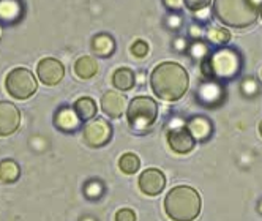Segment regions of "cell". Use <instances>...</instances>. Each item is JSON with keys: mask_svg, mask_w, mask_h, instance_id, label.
I'll return each instance as SVG.
<instances>
[{"mask_svg": "<svg viewBox=\"0 0 262 221\" xmlns=\"http://www.w3.org/2000/svg\"><path fill=\"white\" fill-rule=\"evenodd\" d=\"M38 84L33 76V73L27 68H14L5 78V90L14 100H29L35 95Z\"/></svg>", "mask_w": 262, "mask_h": 221, "instance_id": "obj_6", "label": "cell"}, {"mask_svg": "<svg viewBox=\"0 0 262 221\" xmlns=\"http://www.w3.org/2000/svg\"><path fill=\"white\" fill-rule=\"evenodd\" d=\"M73 109L76 110V114L81 120L89 122L97 116V103L90 97H81L74 101Z\"/></svg>", "mask_w": 262, "mask_h": 221, "instance_id": "obj_19", "label": "cell"}, {"mask_svg": "<svg viewBox=\"0 0 262 221\" xmlns=\"http://www.w3.org/2000/svg\"><path fill=\"white\" fill-rule=\"evenodd\" d=\"M191 55H193L194 59H199V60L202 62V60L209 55V48L205 46L204 43L198 41V43H194V45L191 46Z\"/></svg>", "mask_w": 262, "mask_h": 221, "instance_id": "obj_26", "label": "cell"}, {"mask_svg": "<svg viewBox=\"0 0 262 221\" xmlns=\"http://www.w3.org/2000/svg\"><path fill=\"white\" fill-rule=\"evenodd\" d=\"M21 177V168L14 160H2L0 161V182L2 183H14Z\"/></svg>", "mask_w": 262, "mask_h": 221, "instance_id": "obj_20", "label": "cell"}, {"mask_svg": "<svg viewBox=\"0 0 262 221\" xmlns=\"http://www.w3.org/2000/svg\"><path fill=\"white\" fill-rule=\"evenodd\" d=\"M112 138V126L106 119L101 117H93L84 125L82 130V139L89 147L98 149V147H104Z\"/></svg>", "mask_w": 262, "mask_h": 221, "instance_id": "obj_7", "label": "cell"}, {"mask_svg": "<svg viewBox=\"0 0 262 221\" xmlns=\"http://www.w3.org/2000/svg\"><path fill=\"white\" fill-rule=\"evenodd\" d=\"M207 38L215 45H228L231 41V32L224 27H210L207 30Z\"/></svg>", "mask_w": 262, "mask_h": 221, "instance_id": "obj_23", "label": "cell"}, {"mask_svg": "<svg viewBox=\"0 0 262 221\" xmlns=\"http://www.w3.org/2000/svg\"><path fill=\"white\" fill-rule=\"evenodd\" d=\"M167 23H169V27H171V29H179L180 24H182V19H180V17H179L176 13H172V14L169 16V19H167Z\"/></svg>", "mask_w": 262, "mask_h": 221, "instance_id": "obj_30", "label": "cell"}, {"mask_svg": "<svg viewBox=\"0 0 262 221\" xmlns=\"http://www.w3.org/2000/svg\"><path fill=\"white\" fill-rule=\"evenodd\" d=\"M259 133H260V136H262V120H260V123H259Z\"/></svg>", "mask_w": 262, "mask_h": 221, "instance_id": "obj_31", "label": "cell"}, {"mask_svg": "<svg viewBox=\"0 0 262 221\" xmlns=\"http://www.w3.org/2000/svg\"><path fill=\"white\" fill-rule=\"evenodd\" d=\"M2 35H4V29H2V26H0V40H2Z\"/></svg>", "mask_w": 262, "mask_h": 221, "instance_id": "obj_32", "label": "cell"}, {"mask_svg": "<svg viewBox=\"0 0 262 221\" xmlns=\"http://www.w3.org/2000/svg\"><path fill=\"white\" fill-rule=\"evenodd\" d=\"M131 52H133V55H136V57L142 59L148 54V45L144 40H138L133 43V46H131Z\"/></svg>", "mask_w": 262, "mask_h": 221, "instance_id": "obj_27", "label": "cell"}, {"mask_svg": "<svg viewBox=\"0 0 262 221\" xmlns=\"http://www.w3.org/2000/svg\"><path fill=\"white\" fill-rule=\"evenodd\" d=\"M116 221H136V213L131 209H122L116 213Z\"/></svg>", "mask_w": 262, "mask_h": 221, "instance_id": "obj_28", "label": "cell"}, {"mask_svg": "<svg viewBox=\"0 0 262 221\" xmlns=\"http://www.w3.org/2000/svg\"><path fill=\"white\" fill-rule=\"evenodd\" d=\"M186 126L196 141H207L212 135V123L205 117H193Z\"/></svg>", "mask_w": 262, "mask_h": 221, "instance_id": "obj_17", "label": "cell"}, {"mask_svg": "<svg viewBox=\"0 0 262 221\" xmlns=\"http://www.w3.org/2000/svg\"><path fill=\"white\" fill-rule=\"evenodd\" d=\"M163 4L167 10L171 11H180L185 5H183V0H163Z\"/></svg>", "mask_w": 262, "mask_h": 221, "instance_id": "obj_29", "label": "cell"}, {"mask_svg": "<svg viewBox=\"0 0 262 221\" xmlns=\"http://www.w3.org/2000/svg\"><path fill=\"white\" fill-rule=\"evenodd\" d=\"M81 119L78 117L76 110L71 107H60L57 113H55L54 117V123L59 130L65 131V133H73L76 131L79 125H81Z\"/></svg>", "mask_w": 262, "mask_h": 221, "instance_id": "obj_13", "label": "cell"}, {"mask_svg": "<svg viewBox=\"0 0 262 221\" xmlns=\"http://www.w3.org/2000/svg\"><path fill=\"white\" fill-rule=\"evenodd\" d=\"M23 116L13 103L0 101V138L14 135L21 126Z\"/></svg>", "mask_w": 262, "mask_h": 221, "instance_id": "obj_8", "label": "cell"}, {"mask_svg": "<svg viewBox=\"0 0 262 221\" xmlns=\"http://www.w3.org/2000/svg\"><path fill=\"white\" fill-rule=\"evenodd\" d=\"M74 75H76L79 79H90L97 75L98 71V63L93 57H89V55H84V57H79L76 62H74Z\"/></svg>", "mask_w": 262, "mask_h": 221, "instance_id": "obj_16", "label": "cell"}, {"mask_svg": "<svg viewBox=\"0 0 262 221\" xmlns=\"http://www.w3.org/2000/svg\"><path fill=\"white\" fill-rule=\"evenodd\" d=\"M158 117V103L150 97H136L129 101L126 119L133 130H145Z\"/></svg>", "mask_w": 262, "mask_h": 221, "instance_id": "obj_5", "label": "cell"}, {"mask_svg": "<svg viewBox=\"0 0 262 221\" xmlns=\"http://www.w3.org/2000/svg\"><path fill=\"white\" fill-rule=\"evenodd\" d=\"M36 76L45 85H57L65 76V67L57 59H41L36 65Z\"/></svg>", "mask_w": 262, "mask_h": 221, "instance_id": "obj_9", "label": "cell"}, {"mask_svg": "<svg viewBox=\"0 0 262 221\" xmlns=\"http://www.w3.org/2000/svg\"><path fill=\"white\" fill-rule=\"evenodd\" d=\"M150 87L161 101H179L190 87V76L177 62H163L157 65L150 75Z\"/></svg>", "mask_w": 262, "mask_h": 221, "instance_id": "obj_1", "label": "cell"}, {"mask_svg": "<svg viewBox=\"0 0 262 221\" xmlns=\"http://www.w3.org/2000/svg\"><path fill=\"white\" fill-rule=\"evenodd\" d=\"M126 104H128L126 97H123L120 92H116V90H107L101 97L103 113L112 119H119L125 113Z\"/></svg>", "mask_w": 262, "mask_h": 221, "instance_id": "obj_12", "label": "cell"}, {"mask_svg": "<svg viewBox=\"0 0 262 221\" xmlns=\"http://www.w3.org/2000/svg\"><path fill=\"white\" fill-rule=\"evenodd\" d=\"M139 190L147 196H158L166 187V177L160 169H145L139 175Z\"/></svg>", "mask_w": 262, "mask_h": 221, "instance_id": "obj_11", "label": "cell"}, {"mask_svg": "<svg viewBox=\"0 0 262 221\" xmlns=\"http://www.w3.org/2000/svg\"><path fill=\"white\" fill-rule=\"evenodd\" d=\"M242 70V55L232 48H220L202 60V73L213 79H232Z\"/></svg>", "mask_w": 262, "mask_h": 221, "instance_id": "obj_4", "label": "cell"}, {"mask_svg": "<svg viewBox=\"0 0 262 221\" xmlns=\"http://www.w3.org/2000/svg\"><path fill=\"white\" fill-rule=\"evenodd\" d=\"M262 10V0H213V14L228 27L245 29L253 26Z\"/></svg>", "mask_w": 262, "mask_h": 221, "instance_id": "obj_2", "label": "cell"}, {"mask_svg": "<svg viewBox=\"0 0 262 221\" xmlns=\"http://www.w3.org/2000/svg\"><path fill=\"white\" fill-rule=\"evenodd\" d=\"M92 51L97 54L98 57H109L116 51V41L111 35L100 33L92 40Z\"/></svg>", "mask_w": 262, "mask_h": 221, "instance_id": "obj_14", "label": "cell"}, {"mask_svg": "<svg viewBox=\"0 0 262 221\" xmlns=\"http://www.w3.org/2000/svg\"><path fill=\"white\" fill-rule=\"evenodd\" d=\"M23 16V4L19 0H0V21L14 23Z\"/></svg>", "mask_w": 262, "mask_h": 221, "instance_id": "obj_15", "label": "cell"}, {"mask_svg": "<svg viewBox=\"0 0 262 221\" xmlns=\"http://www.w3.org/2000/svg\"><path fill=\"white\" fill-rule=\"evenodd\" d=\"M167 144H169L172 152L186 155L194 149L196 139L190 133L188 126H176L167 131Z\"/></svg>", "mask_w": 262, "mask_h": 221, "instance_id": "obj_10", "label": "cell"}, {"mask_svg": "<svg viewBox=\"0 0 262 221\" xmlns=\"http://www.w3.org/2000/svg\"><path fill=\"white\" fill-rule=\"evenodd\" d=\"M223 95V89L215 84V82H207L202 84L199 89V98L202 103L205 104H213V103H220Z\"/></svg>", "mask_w": 262, "mask_h": 221, "instance_id": "obj_21", "label": "cell"}, {"mask_svg": "<svg viewBox=\"0 0 262 221\" xmlns=\"http://www.w3.org/2000/svg\"><path fill=\"white\" fill-rule=\"evenodd\" d=\"M201 196L193 187H174L164 197V212L172 221H194L201 213Z\"/></svg>", "mask_w": 262, "mask_h": 221, "instance_id": "obj_3", "label": "cell"}, {"mask_svg": "<svg viewBox=\"0 0 262 221\" xmlns=\"http://www.w3.org/2000/svg\"><path fill=\"white\" fill-rule=\"evenodd\" d=\"M183 5L191 13H202L210 5V0H183Z\"/></svg>", "mask_w": 262, "mask_h": 221, "instance_id": "obj_25", "label": "cell"}, {"mask_svg": "<svg viewBox=\"0 0 262 221\" xmlns=\"http://www.w3.org/2000/svg\"><path fill=\"white\" fill-rule=\"evenodd\" d=\"M136 84V75L133 70L129 68H119L116 73L112 75V85L119 89L120 92L131 90Z\"/></svg>", "mask_w": 262, "mask_h": 221, "instance_id": "obj_18", "label": "cell"}, {"mask_svg": "<svg viewBox=\"0 0 262 221\" xmlns=\"http://www.w3.org/2000/svg\"><path fill=\"white\" fill-rule=\"evenodd\" d=\"M260 16H262V10H260Z\"/></svg>", "mask_w": 262, "mask_h": 221, "instance_id": "obj_33", "label": "cell"}, {"mask_svg": "<svg viewBox=\"0 0 262 221\" xmlns=\"http://www.w3.org/2000/svg\"><path fill=\"white\" fill-rule=\"evenodd\" d=\"M119 166H120L122 172L131 175V174H136L138 172L139 166H141V161H139V158L135 153H125V155L120 157Z\"/></svg>", "mask_w": 262, "mask_h": 221, "instance_id": "obj_22", "label": "cell"}, {"mask_svg": "<svg viewBox=\"0 0 262 221\" xmlns=\"http://www.w3.org/2000/svg\"><path fill=\"white\" fill-rule=\"evenodd\" d=\"M84 193L90 199L100 197L103 194V185H101V182H98V180H90V182H87L85 187H84Z\"/></svg>", "mask_w": 262, "mask_h": 221, "instance_id": "obj_24", "label": "cell"}]
</instances>
